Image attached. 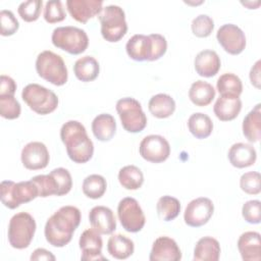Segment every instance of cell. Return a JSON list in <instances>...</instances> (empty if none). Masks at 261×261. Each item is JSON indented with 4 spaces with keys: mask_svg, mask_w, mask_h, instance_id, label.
<instances>
[{
    "mask_svg": "<svg viewBox=\"0 0 261 261\" xmlns=\"http://www.w3.org/2000/svg\"><path fill=\"white\" fill-rule=\"evenodd\" d=\"M32 261H39V260H47V261H54L56 257L48 250L44 248H38L36 249L30 258Z\"/></svg>",
    "mask_w": 261,
    "mask_h": 261,
    "instance_id": "cell-46",
    "label": "cell"
},
{
    "mask_svg": "<svg viewBox=\"0 0 261 261\" xmlns=\"http://www.w3.org/2000/svg\"><path fill=\"white\" fill-rule=\"evenodd\" d=\"M0 24H1V36L7 37L12 36L16 33L19 28L18 20L10 10L3 9L0 12Z\"/></svg>",
    "mask_w": 261,
    "mask_h": 261,
    "instance_id": "cell-44",
    "label": "cell"
},
{
    "mask_svg": "<svg viewBox=\"0 0 261 261\" xmlns=\"http://www.w3.org/2000/svg\"><path fill=\"white\" fill-rule=\"evenodd\" d=\"M139 152L146 161L161 163L169 157L170 145L168 141L160 135H149L141 141Z\"/></svg>",
    "mask_w": 261,
    "mask_h": 261,
    "instance_id": "cell-12",
    "label": "cell"
},
{
    "mask_svg": "<svg viewBox=\"0 0 261 261\" xmlns=\"http://www.w3.org/2000/svg\"><path fill=\"white\" fill-rule=\"evenodd\" d=\"M98 18L101 23V35L107 42H118L127 32L125 13L118 5L103 7Z\"/></svg>",
    "mask_w": 261,
    "mask_h": 261,
    "instance_id": "cell-6",
    "label": "cell"
},
{
    "mask_svg": "<svg viewBox=\"0 0 261 261\" xmlns=\"http://www.w3.org/2000/svg\"><path fill=\"white\" fill-rule=\"evenodd\" d=\"M92 227L101 234H111L116 229V219L113 211L106 206H95L89 212Z\"/></svg>",
    "mask_w": 261,
    "mask_h": 261,
    "instance_id": "cell-19",
    "label": "cell"
},
{
    "mask_svg": "<svg viewBox=\"0 0 261 261\" xmlns=\"http://www.w3.org/2000/svg\"><path fill=\"white\" fill-rule=\"evenodd\" d=\"M156 209L159 217L164 221H171L175 219L180 212V203L178 199L171 196H162L159 198Z\"/></svg>",
    "mask_w": 261,
    "mask_h": 261,
    "instance_id": "cell-34",
    "label": "cell"
},
{
    "mask_svg": "<svg viewBox=\"0 0 261 261\" xmlns=\"http://www.w3.org/2000/svg\"><path fill=\"white\" fill-rule=\"evenodd\" d=\"M117 216L121 226L128 232L142 230L146 223L145 214L139 202L133 197H125L119 201Z\"/></svg>",
    "mask_w": 261,
    "mask_h": 261,
    "instance_id": "cell-11",
    "label": "cell"
},
{
    "mask_svg": "<svg viewBox=\"0 0 261 261\" xmlns=\"http://www.w3.org/2000/svg\"><path fill=\"white\" fill-rule=\"evenodd\" d=\"M97 230L94 228H88L83 231L80 237L79 245L82 251L81 260L93 261V260H106L102 255L103 241Z\"/></svg>",
    "mask_w": 261,
    "mask_h": 261,
    "instance_id": "cell-16",
    "label": "cell"
},
{
    "mask_svg": "<svg viewBox=\"0 0 261 261\" xmlns=\"http://www.w3.org/2000/svg\"><path fill=\"white\" fill-rule=\"evenodd\" d=\"M60 138L69 159L74 163H86L93 157L94 144L80 121L68 120L63 123L60 128Z\"/></svg>",
    "mask_w": 261,
    "mask_h": 261,
    "instance_id": "cell-2",
    "label": "cell"
},
{
    "mask_svg": "<svg viewBox=\"0 0 261 261\" xmlns=\"http://www.w3.org/2000/svg\"><path fill=\"white\" fill-rule=\"evenodd\" d=\"M16 91V84L14 80L8 75L2 74L0 76V96H14Z\"/></svg>",
    "mask_w": 261,
    "mask_h": 261,
    "instance_id": "cell-45",
    "label": "cell"
},
{
    "mask_svg": "<svg viewBox=\"0 0 261 261\" xmlns=\"http://www.w3.org/2000/svg\"><path fill=\"white\" fill-rule=\"evenodd\" d=\"M242 109V101L239 96L220 95L214 106L213 111L221 121H230L237 118Z\"/></svg>",
    "mask_w": 261,
    "mask_h": 261,
    "instance_id": "cell-22",
    "label": "cell"
},
{
    "mask_svg": "<svg viewBox=\"0 0 261 261\" xmlns=\"http://www.w3.org/2000/svg\"><path fill=\"white\" fill-rule=\"evenodd\" d=\"M92 132L95 138L101 142L110 141L116 133V122L109 113L98 114L92 121Z\"/></svg>",
    "mask_w": 261,
    "mask_h": 261,
    "instance_id": "cell-25",
    "label": "cell"
},
{
    "mask_svg": "<svg viewBox=\"0 0 261 261\" xmlns=\"http://www.w3.org/2000/svg\"><path fill=\"white\" fill-rule=\"evenodd\" d=\"M230 164L237 168H245L253 165L257 159L255 148L247 143L233 144L227 153Z\"/></svg>",
    "mask_w": 261,
    "mask_h": 261,
    "instance_id": "cell-23",
    "label": "cell"
},
{
    "mask_svg": "<svg viewBox=\"0 0 261 261\" xmlns=\"http://www.w3.org/2000/svg\"><path fill=\"white\" fill-rule=\"evenodd\" d=\"M37 224L34 217L28 212L14 214L8 224V242L17 250H22L31 245L36 232Z\"/></svg>",
    "mask_w": 261,
    "mask_h": 261,
    "instance_id": "cell-7",
    "label": "cell"
},
{
    "mask_svg": "<svg viewBox=\"0 0 261 261\" xmlns=\"http://www.w3.org/2000/svg\"><path fill=\"white\" fill-rule=\"evenodd\" d=\"M188 128L195 138L206 139L212 134L213 122L207 114L196 112L189 117Z\"/></svg>",
    "mask_w": 261,
    "mask_h": 261,
    "instance_id": "cell-31",
    "label": "cell"
},
{
    "mask_svg": "<svg viewBox=\"0 0 261 261\" xmlns=\"http://www.w3.org/2000/svg\"><path fill=\"white\" fill-rule=\"evenodd\" d=\"M36 70L40 77L54 86H63L68 79L67 67L62 57L50 50L42 51L36 59Z\"/></svg>",
    "mask_w": 261,
    "mask_h": 261,
    "instance_id": "cell-4",
    "label": "cell"
},
{
    "mask_svg": "<svg viewBox=\"0 0 261 261\" xmlns=\"http://www.w3.org/2000/svg\"><path fill=\"white\" fill-rule=\"evenodd\" d=\"M0 190L1 202L9 209H15L21 204L29 203L39 197L38 187L32 179L19 182L3 180L1 181Z\"/></svg>",
    "mask_w": 261,
    "mask_h": 261,
    "instance_id": "cell-5",
    "label": "cell"
},
{
    "mask_svg": "<svg viewBox=\"0 0 261 261\" xmlns=\"http://www.w3.org/2000/svg\"><path fill=\"white\" fill-rule=\"evenodd\" d=\"M118 181L125 190H138L144 182V174L136 165H125L118 171Z\"/></svg>",
    "mask_w": 261,
    "mask_h": 261,
    "instance_id": "cell-32",
    "label": "cell"
},
{
    "mask_svg": "<svg viewBox=\"0 0 261 261\" xmlns=\"http://www.w3.org/2000/svg\"><path fill=\"white\" fill-rule=\"evenodd\" d=\"M196 72L203 77H212L216 75L221 67V61L218 54L213 50L200 51L194 60Z\"/></svg>",
    "mask_w": 261,
    "mask_h": 261,
    "instance_id": "cell-21",
    "label": "cell"
},
{
    "mask_svg": "<svg viewBox=\"0 0 261 261\" xmlns=\"http://www.w3.org/2000/svg\"><path fill=\"white\" fill-rule=\"evenodd\" d=\"M220 245L212 237H203L195 245V261H217L220 257Z\"/></svg>",
    "mask_w": 261,
    "mask_h": 261,
    "instance_id": "cell-24",
    "label": "cell"
},
{
    "mask_svg": "<svg viewBox=\"0 0 261 261\" xmlns=\"http://www.w3.org/2000/svg\"><path fill=\"white\" fill-rule=\"evenodd\" d=\"M243 218L251 224H258L261 220V202L259 200L247 201L242 207Z\"/></svg>",
    "mask_w": 261,
    "mask_h": 261,
    "instance_id": "cell-43",
    "label": "cell"
},
{
    "mask_svg": "<svg viewBox=\"0 0 261 261\" xmlns=\"http://www.w3.org/2000/svg\"><path fill=\"white\" fill-rule=\"evenodd\" d=\"M191 29L196 37L206 38L211 35L214 29V21L209 15L200 14L193 19Z\"/></svg>",
    "mask_w": 261,
    "mask_h": 261,
    "instance_id": "cell-39",
    "label": "cell"
},
{
    "mask_svg": "<svg viewBox=\"0 0 261 261\" xmlns=\"http://www.w3.org/2000/svg\"><path fill=\"white\" fill-rule=\"evenodd\" d=\"M21 98L31 110L40 115L53 112L58 106V97L51 90L39 85L29 84L21 92Z\"/></svg>",
    "mask_w": 261,
    "mask_h": 261,
    "instance_id": "cell-9",
    "label": "cell"
},
{
    "mask_svg": "<svg viewBox=\"0 0 261 261\" xmlns=\"http://www.w3.org/2000/svg\"><path fill=\"white\" fill-rule=\"evenodd\" d=\"M261 105L257 104L244 118L242 129L244 137L251 143L259 142L261 138Z\"/></svg>",
    "mask_w": 261,
    "mask_h": 261,
    "instance_id": "cell-26",
    "label": "cell"
},
{
    "mask_svg": "<svg viewBox=\"0 0 261 261\" xmlns=\"http://www.w3.org/2000/svg\"><path fill=\"white\" fill-rule=\"evenodd\" d=\"M107 189L106 179L100 174H90L85 177L82 186L83 193L86 197L90 199L101 198Z\"/></svg>",
    "mask_w": 261,
    "mask_h": 261,
    "instance_id": "cell-33",
    "label": "cell"
},
{
    "mask_svg": "<svg viewBox=\"0 0 261 261\" xmlns=\"http://www.w3.org/2000/svg\"><path fill=\"white\" fill-rule=\"evenodd\" d=\"M20 159L27 169L39 170L48 165L50 155L45 144L41 142H30L22 148Z\"/></svg>",
    "mask_w": 261,
    "mask_h": 261,
    "instance_id": "cell-15",
    "label": "cell"
},
{
    "mask_svg": "<svg viewBox=\"0 0 261 261\" xmlns=\"http://www.w3.org/2000/svg\"><path fill=\"white\" fill-rule=\"evenodd\" d=\"M180 259L181 251L173 239L163 236L154 241L149 255L150 261H179Z\"/></svg>",
    "mask_w": 261,
    "mask_h": 261,
    "instance_id": "cell-17",
    "label": "cell"
},
{
    "mask_svg": "<svg viewBox=\"0 0 261 261\" xmlns=\"http://www.w3.org/2000/svg\"><path fill=\"white\" fill-rule=\"evenodd\" d=\"M116 111L122 127L128 133H140L147 125V116L141 103L132 97L121 98L116 102Z\"/></svg>",
    "mask_w": 261,
    "mask_h": 261,
    "instance_id": "cell-10",
    "label": "cell"
},
{
    "mask_svg": "<svg viewBox=\"0 0 261 261\" xmlns=\"http://www.w3.org/2000/svg\"><path fill=\"white\" fill-rule=\"evenodd\" d=\"M238 249L244 261H260L261 238L257 231H246L238 240Z\"/></svg>",
    "mask_w": 261,
    "mask_h": 261,
    "instance_id": "cell-20",
    "label": "cell"
},
{
    "mask_svg": "<svg viewBox=\"0 0 261 261\" xmlns=\"http://www.w3.org/2000/svg\"><path fill=\"white\" fill-rule=\"evenodd\" d=\"M216 89L220 95H233L240 97L243 92V83L238 75L231 72H226L218 77Z\"/></svg>",
    "mask_w": 261,
    "mask_h": 261,
    "instance_id": "cell-35",
    "label": "cell"
},
{
    "mask_svg": "<svg viewBox=\"0 0 261 261\" xmlns=\"http://www.w3.org/2000/svg\"><path fill=\"white\" fill-rule=\"evenodd\" d=\"M57 181L58 185V196H64L68 194L72 188L71 174L66 168L58 167L50 172Z\"/></svg>",
    "mask_w": 261,
    "mask_h": 261,
    "instance_id": "cell-42",
    "label": "cell"
},
{
    "mask_svg": "<svg viewBox=\"0 0 261 261\" xmlns=\"http://www.w3.org/2000/svg\"><path fill=\"white\" fill-rule=\"evenodd\" d=\"M148 109L157 118H167L175 110V101L171 96L159 93L151 97L148 103Z\"/></svg>",
    "mask_w": 261,
    "mask_h": 261,
    "instance_id": "cell-28",
    "label": "cell"
},
{
    "mask_svg": "<svg viewBox=\"0 0 261 261\" xmlns=\"http://www.w3.org/2000/svg\"><path fill=\"white\" fill-rule=\"evenodd\" d=\"M216 39L224 51L231 55L242 53L247 44L245 33L233 23L222 24L217 30Z\"/></svg>",
    "mask_w": 261,
    "mask_h": 261,
    "instance_id": "cell-14",
    "label": "cell"
},
{
    "mask_svg": "<svg viewBox=\"0 0 261 261\" xmlns=\"http://www.w3.org/2000/svg\"><path fill=\"white\" fill-rule=\"evenodd\" d=\"M189 98L196 106H207L215 98V90L211 84L199 80L191 85Z\"/></svg>",
    "mask_w": 261,
    "mask_h": 261,
    "instance_id": "cell-30",
    "label": "cell"
},
{
    "mask_svg": "<svg viewBox=\"0 0 261 261\" xmlns=\"http://www.w3.org/2000/svg\"><path fill=\"white\" fill-rule=\"evenodd\" d=\"M82 215L75 206H62L46 221L44 234L46 241L53 247L62 248L72 239L74 230L81 223Z\"/></svg>",
    "mask_w": 261,
    "mask_h": 261,
    "instance_id": "cell-1",
    "label": "cell"
},
{
    "mask_svg": "<svg viewBox=\"0 0 261 261\" xmlns=\"http://www.w3.org/2000/svg\"><path fill=\"white\" fill-rule=\"evenodd\" d=\"M52 44L72 55H77L86 51L89 46L87 33L76 27H58L53 30L51 36Z\"/></svg>",
    "mask_w": 261,
    "mask_h": 261,
    "instance_id": "cell-8",
    "label": "cell"
},
{
    "mask_svg": "<svg viewBox=\"0 0 261 261\" xmlns=\"http://www.w3.org/2000/svg\"><path fill=\"white\" fill-rule=\"evenodd\" d=\"M43 1L42 0H28L18 5L17 12L19 16L27 22L36 21L41 14Z\"/></svg>",
    "mask_w": 261,
    "mask_h": 261,
    "instance_id": "cell-37",
    "label": "cell"
},
{
    "mask_svg": "<svg viewBox=\"0 0 261 261\" xmlns=\"http://www.w3.org/2000/svg\"><path fill=\"white\" fill-rule=\"evenodd\" d=\"M39 190V197L46 198L49 196H58V185L54 176L49 174H39L31 178Z\"/></svg>",
    "mask_w": 261,
    "mask_h": 261,
    "instance_id": "cell-36",
    "label": "cell"
},
{
    "mask_svg": "<svg viewBox=\"0 0 261 261\" xmlns=\"http://www.w3.org/2000/svg\"><path fill=\"white\" fill-rule=\"evenodd\" d=\"M66 7L73 19L86 23L90 18L99 15L103 9L102 0H67Z\"/></svg>",
    "mask_w": 261,
    "mask_h": 261,
    "instance_id": "cell-18",
    "label": "cell"
},
{
    "mask_svg": "<svg viewBox=\"0 0 261 261\" xmlns=\"http://www.w3.org/2000/svg\"><path fill=\"white\" fill-rule=\"evenodd\" d=\"M100 65L99 62L90 55L79 58L73 65V72L77 80L88 83L96 80L99 75Z\"/></svg>",
    "mask_w": 261,
    "mask_h": 261,
    "instance_id": "cell-27",
    "label": "cell"
},
{
    "mask_svg": "<svg viewBox=\"0 0 261 261\" xmlns=\"http://www.w3.org/2000/svg\"><path fill=\"white\" fill-rule=\"evenodd\" d=\"M66 13L59 0L47 1L44 8V19L48 23H56L64 20Z\"/></svg>",
    "mask_w": 261,
    "mask_h": 261,
    "instance_id": "cell-41",
    "label": "cell"
},
{
    "mask_svg": "<svg viewBox=\"0 0 261 261\" xmlns=\"http://www.w3.org/2000/svg\"><path fill=\"white\" fill-rule=\"evenodd\" d=\"M107 251L113 258L123 260L133 255L135 245L130 239L123 234H112L107 242Z\"/></svg>",
    "mask_w": 261,
    "mask_h": 261,
    "instance_id": "cell-29",
    "label": "cell"
},
{
    "mask_svg": "<svg viewBox=\"0 0 261 261\" xmlns=\"http://www.w3.org/2000/svg\"><path fill=\"white\" fill-rule=\"evenodd\" d=\"M21 112L19 102L14 96H0V115L5 119L18 118Z\"/></svg>",
    "mask_w": 261,
    "mask_h": 261,
    "instance_id": "cell-38",
    "label": "cell"
},
{
    "mask_svg": "<svg viewBox=\"0 0 261 261\" xmlns=\"http://www.w3.org/2000/svg\"><path fill=\"white\" fill-rule=\"evenodd\" d=\"M128 57L135 61H155L167 50V41L160 34H137L128 39L125 45Z\"/></svg>",
    "mask_w": 261,
    "mask_h": 261,
    "instance_id": "cell-3",
    "label": "cell"
},
{
    "mask_svg": "<svg viewBox=\"0 0 261 261\" xmlns=\"http://www.w3.org/2000/svg\"><path fill=\"white\" fill-rule=\"evenodd\" d=\"M260 65H261V61L257 60L256 63L251 67L250 73H249V77H250V82L251 84L256 88V89H260V84H261V79H260Z\"/></svg>",
    "mask_w": 261,
    "mask_h": 261,
    "instance_id": "cell-47",
    "label": "cell"
},
{
    "mask_svg": "<svg viewBox=\"0 0 261 261\" xmlns=\"http://www.w3.org/2000/svg\"><path fill=\"white\" fill-rule=\"evenodd\" d=\"M214 212L213 202L206 197H199L192 200L186 207L184 220L187 225L200 227L206 224Z\"/></svg>",
    "mask_w": 261,
    "mask_h": 261,
    "instance_id": "cell-13",
    "label": "cell"
},
{
    "mask_svg": "<svg viewBox=\"0 0 261 261\" xmlns=\"http://www.w3.org/2000/svg\"><path fill=\"white\" fill-rule=\"evenodd\" d=\"M240 188L248 195L260 194V173L258 171H248L242 174L240 178Z\"/></svg>",
    "mask_w": 261,
    "mask_h": 261,
    "instance_id": "cell-40",
    "label": "cell"
}]
</instances>
